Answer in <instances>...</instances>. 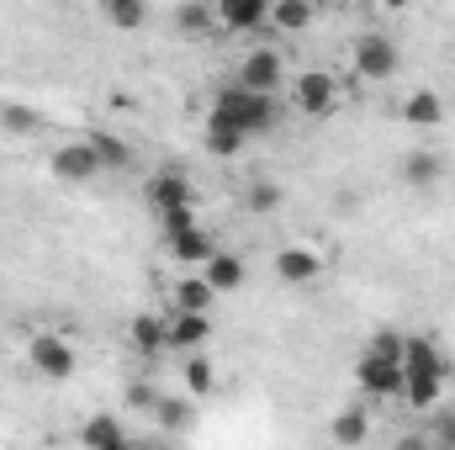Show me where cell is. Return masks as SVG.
I'll return each instance as SVG.
<instances>
[{"mask_svg": "<svg viewBox=\"0 0 455 450\" xmlns=\"http://www.w3.org/2000/svg\"><path fill=\"white\" fill-rule=\"evenodd\" d=\"M440 387H445V355L435 350V339L403 334V403L413 414H429L440 403Z\"/></svg>", "mask_w": 455, "mask_h": 450, "instance_id": "obj_1", "label": "cell"}, {"mask_svg": "<svg viewBox=\"0 0 455 450\" xmlns=\"http://www.w3.org/2000/svg\"><path fill=\"white\" fill-rule=\"evenodd\" d=\"M212 117H223L228 127H238L243 138H254V133H270L275 127V96H254V91H243L233 80V85H223L212 96Z\"/></svg>", "mask_w": 455, "mask_h": 450, "instance_id": "obj_2", "label": "cell"}, {"mask_svg": "<svg viewBox=\"0 0 455 450\" xmlns=\"http://www.w3.org/2000/svg\"><path fill=\"white\" fill-rule=\"evenodd\" d=\"M397 69H403V48H397L392 37H381V32H365V37L355 43V75H360V80L381 85V80H392Z\"/></svg>", "mask_w": 455, "mask_h": 450, "instance_id": "obj_3", "label": "cell"}, {"mask_svg": "<svg viewBox=\"0 0 455 450\" xmlns=\"http://www.w3.org/2000/svg\"><path fill=\"white\" fill-rule=\"evenodd\" d=\"M27 360L43 382H69L75 376V344L64 334H32L27 339Z\"/></svg>", "mask_w": 455, "mask_h": 450, "instance_id": "obj_4", "label": "cell"}, {"mask_svg": "<svg viewBox=\"0 0 455 450\" xmlns=\"http://www.w3.org/2000/svg\"><path fill=\"white\" fill-rule=\"evenodd\" d=\"M291 101H297V112H307V117H329L339 107V80L329 69H307V75L291 80Z\"/></svg>", "mask_w": 455, "mask_h": 450, "instance_id": "obj_5", "label": "cell"}, {"mask_svg": "<svg viewBox=\"0 0 455 450\" xmlns=\"http://www.w3.org/2000/svg\"><path fill=\"white\" fill-rule=\"evenodd\" d=\"M238 85L254 91V96H275V91L286 85V64H281V53H275L270 43H265V48H249L243 69H238Z\"/></svg>", "mask_w": 455, "mask_h": 450, "instance_id": "obj_6", "label": "cell"}, {"mask_svg": "<svg viewBox=\"0 0 455 450\" xmlns=\"http://www.w3.org/2000/svg\"><path fill=\"white\" fill-rule=\"evenodd\" d=\"M355 382L365 398H403V360H387V355H360L355 360Z\"/></svg>", "mask_w": 455, "mask_h": 450, "instance_id": "obj_7", "label": "cell"}, {"mask_svg": "<svg viewBox=\"0 0 455 450\" xmlns=\"http://www.w3.org/2000/svg\"><path fill=\"white\" fill-rule=\"evenodd\" d=\"M143 197H148V207L164 218V213H180V207H191V181H186L180 170H159V175L143 186Z\"/></svg>", "mask_w": 455, "mask_h": 450, "instance_id": "obj_8", "label": "cell"}, {"mask_svg": "<svg viewBox=\"0 0 455 450\" xmlns=\"http://www.w3.org/2000/svg\"><path fill=\"white\" fill-rule=\"evenodd\" d=\"M275 276H281L286 286H313V281L323 276V254H313L307 244H286V249L275 254Z\"/></svg>", "mask_w": 455, "mask_h": 450, "instance_id": "obj_9", "label": "cell"}, {"mask_svg": "<svg viewBox=\"0 0 455 450\" xmlns=\"http://www.w3.org/2000/svg\"><path fill=\"white\" fill-rule=\"evenodd\" d=\"M218 27L223 32H259V27H270V5L265 0H223Z\"/></svg>", "mask_w": 455, "mask_h": 450, "instance_id": "obj_10", "label": "cell"}, {"mask_svg": "<svg viewBox=\"0 0 455 450\" xmlns=\"http://www.w3.org/2000/svg\"><path fill=\"white\" fill-rule=\"evenodd\" d=\"M53 175L59 181H91V175H101V159L91 154V143H64V149H53Z\"/></svg>", "mask_w": 455, "mask_h": 450, "instance_id": "obj_11", "label": "cell"}, {"mask_svg": "<svg viewBox=\"0 0 455 450\" xmlns=\"http://www.w3.org/2000/svg\"><path fill=\"white\" fill-rule=\"evenodd\" d=\"M207 334H212V324L202 318V313H175L170 324H164V339H170V350H202L207 344Z\"/></svg>", "mask_w": 455, "mask_h": 450, "instance_id": "obj_12", "label": "cell"}, {"mask_svg": "<svg viewBox=\"0 0 455 450\" xmlns=\"http://www.w3.org/2000/svg\"><path fill=\"white\" fill-rule=\"evenodd\" d=\"M218 297H228V292H238L243 286V260L233 254V249H218L212 260H207V276H202Z\"/></svg>", "mask_w": 455, "mask_h": 450, "instance_id": "obj_13", "label": "cell"}, {"mask_svg": "<svg viewBox=\"0 0 455 450\" xmlns=\"http://www.w3.org/2000/svg\"><path fill=\"white\" fill-rule=\"evenodd\" d=\"M170 249H175V260H180V265H207V260L218 254V238H212L207 228L196 223L191 233H180V238H170Z\"/></svg>", "mask_w": 455, "mask_h": 450, "instance_id": "obj_14", "label": "cell"}, {"mask_svg": "<svg viewBox=\"0 0 455 450\" xmlns=\"http://www.w3.org/2000/svg\"><path fill=\"white\" fill-rule=\"evenodd\" d=\"M403 122H408V127H440V122H445L440 91H413V96L403 101Z\"/></svg>", "mask_w": 455, "mask_h": 450, "instance_id": "obj_15", "label": "cell"}, {"mask_svg": "<svg viewBox=\"0 0 455 450\" xmlns=\"http://www.w3.org/2000/svg\"><path fill=\"white\" fill-rule=\"evenodd\" d=\"M440 175H445V159L429 154V149H413V154L403 159V181L419 186V191H424V186H440Z\"/></svg>", "mask_w": 455, "mask_h": 450, "instance_id": "obj_16", "label": "cell"}, {"mask_svg": "<svg viewBox=\"0 0 455 450\" xmlns=\"http://www.w3.org/2000/svg\"><path fill=\"white\" fill-rule=\"evenodd\" d=\"M85 143H91V154L101 159V170H127V165H132V149H127L116 133H107V127L85 133Z\"/></svg>", "mask_w": 455, "mask_h": 450, "instance_id": "obj_17", "label": "cell"}, {"mask_svg": "<svg viewBox=\"0 0 455 450\" xmlns=\"http://www.w3.org/2000/svg\"><path fill=\"white\" fill-rule=\"evenodd\" d=\"M212 302H218V292H212L202 276H186V281L175 286V313H202V318H207Z\"/></svg>", "mask_w": 455, "mask_h": 450, "instance_id": "obj_18", "label": "cell"}, {"mask_svg": "<svg viewBox=\"0 0 455 450\" xmlns=\"http://www.w3.org/2000/svg\"><path fill=\"white\" fill-rule=\"evenodd\" d=\"M127 344L138 350V355H159L170 339H164V324L159 318H148V313H138L132 324H127Z\"/></svg>", "mask_w": 455, "mask_h": 450, "instance_id": "obj_19", "label": "cell"}, {"mask_svg": "<svg viewBox=\"0 0 455 450\" xmlns=\"http://www.w3.org/2000/svg\"><path fill=\"white\" fill-rule=\"evenodd\" d=\"M329 435H334V446H365V435H371L365 408H339L334 424H329Z\"/></svg>", "mask_w": 455, "mask_h": 450, "instance_id": "obj_20", "label": "cell"}, {"mask_svg": "<svg viewBox=\"0 0 455 450\" xmlns=\"http://www.w3.org/2000/svg\"><path fill=\"white\" fill-rule=\"evenodd\" d=\"M270 27L275 32H307L313 27V5L307 0H275L270 5Z\"/></svg>", "mask_w": 455, "mask_h": 450, "instance_id": "obj_21", "label": "cell"}, {"mask_svg": "<svg viewBox=\"0 0 455 450\" xmlns=\"http://www.w3.org/2000/svg\"><path fill=\"white\" fill-rule=\"evenodd\" d=\"M80 440H85V450H112V446H122L127 435H122V424H116L112 414H96V419L80 430Z\"/></svg>", "mask_w": 455, "mask_h": 450, "instance_id": "obj_22", "label": "cell"}, {"mask_svg": "<svg viewBox=\"0 0 455 450\" xmlns=\"http://www.w3.org/2000/svg\"><path fill=\"white\" fill-rule=\"evenodd\" d=\"M243 143H249V138H243L238 127H228L223 117H207V149H212L218 159H233V154H238Z\"/></svg>", "mask_w": 455, "mask_h": 450, "instance_id": "obj_23", "label": "cell"}, {"mask_svg": "<svg viewBox=\"0 0 455 450\" xmlns=\"http://www.w3.org/2000/svg\"><path fill=\"white\" fill-rule=\"evenodd\" d=\"M107 21H112L116 32H138L148 21V5L143 0H107Z\"/></svg>", "mask_w": 455, "mask_h": 450, "instance_id": "obj_24", "label": "cell"}, {"mask_svg": "<svg viewBox=\"0 0 455 450\" xmlns=\"http://www.w3.org/2000/svg\"><path fill=\"white\" fill-rule=\"evenodd\" d=\"M154 424H159V430H186V424H191V403H186V398H159Z\"/></svg>", "mask_w": 455, "mask_h": 450, "instance_id": "obj_25", "label": "cell"}, {"mask_svg": "<svg viewBox=\"0 0 455 450\" xmlns=\"http://www.w3.org/2000/svg\"><path fill=\"white\" fill-rule=\"evenodd\" d=\"M175 27H180V32H207V27H218V11L191 0V5H180V11H175Z\"/></svg>", "mask_w": 455, "mask_h": 450, "instance_id": "obj_26", "label": "cell"}, {"mask_svg": "<svg viewBox=\"0 0 455 450\" xmlns=\"http://www.w3.org/2000/svg\"><path fill=\"white\" fill-rule=\"evenodd\" d=\"M212 387H218V382H212V366H207L202 355H191V360H186V392H191V398H207Z\"/></svg>", "mask_w": 455, "mask_h": 450, "instance_id": "obj_27", "label": "cell"}, {"mask_svg": "<svg viewBox=\"0 0 455 450\" xmlns=\"http://www.w3.org/2000/svg\"><path fill=\"white\" fill-rule=\"evenodd\" d=\"M281 207V186L275 181H254L249 186V213H275Z\"/></svg>", "mask_w": 455, "mask_h": 450, "instance_id": "obj_28", "label": "cell"}, {"mask_svg": "<svg viewBox=\"0 0 455 450\" xmlns=\"http://www.w3.org/2000/svg\"><path fill=\"white\" fill-rule=\"evenodd\" d=\"M371 355H387V360H403V334H392V329H381V334H371L365 344Z\"/></svg>", "mask_w": 455, "mask_h": 450, "instance_id": "obj_29", "label": "cell"}, {"mask_svg": "<svg viewBox=\"0 0 455 450\" xmlns=\"http://www.w3.org/2000/svg\"><path fill=\"white\" fill-rule=\"evenodd\" d=\"M0 122H5L11 133H37V117L27 112V107H5V112H0Z\"/></svg>", "mask_w": 455, "mask_h": 450, "instance_id": "obj_30", "label": "cell"}, {"mask_svg": "<svg viewBox=\"0 0 455 450\" xmlns=\"http://www.w3.org/2000/svg\"><path fill=\"white\" fill-rule=\"evenodd\" d=\"M191 228H196V213H191V207L164 213V238H180V233H191Z\"/></svg>", "mask_w": 455, "mask_h": 450, "instance_id": "obj_31", "label": "cell"}, {"mask_svg": "<svg viewBox=\"0 0 455 450\" xmlns=\"http://www.w3.org/2000/svg\"><path fill=\"white\" fill-rule=\"evenodd\" d=\"M435 450H455V414H440V424H435Z\"/></svg>", "mask_w": 455, "mask_h": 450, "instance_id": "obj_32", "label": "cell"}, {"mask_svg": "<svg viewBox=\"0 0 455 450\" xmlns=\"http://www.w3.org/2000/svg\"><path fill=\"white\" fill-rule=\"evenodd\" d=\"M127 403H132V408H148V414H154V408H159V392H154V387H132V392H127Z\"/></svg>", "mask_w": 455, "mask_h": 450, "instance_id": "obj_33", "label": "cell"}, {"mask_svg": "<svg viewBox=\"0 0 455 450\" xmlns=\"http://www.w3.org/2000/svg\"><path fill=\"white\" fill-rule=\"evenodd\" d=\"M112 450H143V446H132V440H122V446H112Z\"/></svg>", "mask_w": 455, "mask_h": 450, "instance_id": "obj_34", "label": "cell"}]
</instances>
